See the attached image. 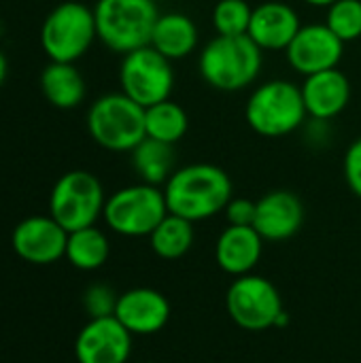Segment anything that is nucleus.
<instances>
[{"instance_id":"nucleus-1","label":"nucleus","mask_w":361,"mask_h":363,"mask_svg":"<svg viewBox=\"0 0 361 363\" xmlns=\"http://www.w3.org/2000/svg\"><path fill=\"white\" fill-rule=\"evenodd\" d=\"M164 198L168 213L196 223L226 211L232 200V181L215 164H189L172 172L164 185Z\"/></svg>"},{"instance_id":"nucleus-2","label":"nucleus","mask_w":361,"mask_h":363,"mask_svg":"<svg viewBox=\"0 0 361 363\" xmlns=\"http://www.w3.org/2000/svg\"><path fill=\"white\" fill-rule=\"evenodd\" d=\"M262 49L245 36H215L198 57V70L206 85L219 91H240L262 72Z\"/></svg>"},{"instance_id":"nucleus-3","label":"nucleus","mask_w":361,"mask_h":363,"mask_svg":"<svg viewBox=\"0 0 361 363\" xmlns=\"http://www.w3.org/2000/svg\"><path fill=\"white\" fill-rule=\"evenodd\" d=\"M245 119L257 136H289L309 119L302 89L287 79H272L257 85L245 104Z\"/></svg>"},{"instance_id":"nucleus-4","label":"nucleus","mask_w":361,"mask_h":363,"mask_svg":"<svg viewBox=\"0 0 361 363\" xmlns=\"http://www.w3.org/2000/svg\"><path fill=\"white\" fill-rule=\"evenodd\" d=\"M94 17L98 40L126 55L151 43L160 9L155 0H96Z\"/></svg>"},{"instance_id":"nucleus-5","label":"nucleus","mask_w":361,"mask_h":363,"mask_svg":"<svg viewBox=\"0 0 361 363\" xmlns=\"http://www.w3.org/2000/svg\"><path fill=\"white\" fill-rule=\"evenodd\" d=\"M85 125L96 145L115 153H130L147 138L145 108L123 91L104 94L91 102Z\"/></svg>"},{"instance_id":"nucleus-6","label":"nucleus","mask_w":361,"mask_h":363,"mask_svg":"<svg viewBox=\"0 0 361 363\" xmlns=\"http://www.w3.org/2000/svg\"><path fill=\"white\" fill-rule=\"evenodd\" d=\"M96 38L94 9L79 0L60 2L47 13L40 26V47L49 62L74 64L89 51Z\"/></svg>"},{"instance_id":"nucleus-7","label":"nucleus","mask_w":361,"mask_h":363,"mask_svg":"<svg viewBox=\"0 0 361 363\" xmlns=\"http://www.w3.org/2000/svg\"><path fill=\"white\" fill-rule=\"evenodd\" d=\"M166 215L168 204L164 198V189L149 183H136L121 187L106 198L102 219L109 230L119 236L149 238Z\"/></svg>"},{"instance_id":"nucleus-8","label":"nucleus","mask_w":361,"mask_h":363,"mask_svg":"<svg viewBox=\"0 0 361 363\" xmlns=\"http://www.w3.org/2000/svg\"><path fill=\"white\" fill-rule=\"evenodd\" d=\"M104 189L96 174L87 170H68L62 174L49 196V215L66 230L96 225L104 213Z\"/></svg>"},{"instance_id":"nucleus-9","label":"nucleus","mask_w":361,"mask_h":363,"mask_svg":"<svg viewBox=\"0 0 361 363\" xmlns=\"http://www.w3.org/2000/svg\"><path fill=\"white\" fill-rule=\"evenodd\" d=\"M119 85L121 91L143 108L164 102L174 89L172 62L151 45L130 51L119 64Z\"/></svg>"},{"instance_id":"nucleus-10","label":"nucleus","mask_w":361,"mask_h":363,"mask_svg":"<svg viewBox=\"0 0 361 363\" xmlns=\"http://www.w3.org/2000/svg\"><path fill=\"white\" fill-rule=\"evenodd\" d=\"M226 308L230 319L247 332H264L277 325L283 300L272 281L260 274L236 277L226 294Z\"/></svg>"},{"instance_id":"nucleus-11","label":"nucleus","mask_w":361,"mask_h":363,"mask_svg":"<svg viewBox=\"0 0 361 363\" xmlns=\"http://www.w3.org/2000/svg\"><path fill=\"white\" fill-rule=\"evenodd\" d=\"M68 232L51 215H32L21 219L13 234L11 247L15 255L34 266H49L66 255Z\"/></svg>"},{"instance_id":"nucleus-12","label":"nucleus","mask_w":361,"mask_h":363,"mask_svg":"<svg viewBox=\"0 0 361 363\" xmlns=\"http://www.w3.org/2000/svg\"><path fill=\"white\" fill-rule=\"evenodd\" d=\"M343 53L345 43L326 23L302 26L289 43V47L285 49L291 68L304 77L338 68Z\"/></svg>"},{"instance_id":"nucleus-13","label":"nucleus","mask_w":361,"mask_h":363,"mask_svg":"<svg viewBox=\"0 0 361 363\" xmlns=\"http://www.w3.org/2000/svg\"><path fill=\"white\" fill-rule=\"evenodd\" d=\"M132 334L115 319H89L74 340L79 363H128L132 355Z\"/></svg>"},{"instance_id":"nucleus-14","label":"nucleus","mask_w":361,"mask_h":363,"mask_svg":"<svg viewBox=\"0 0 361 363\" xmlns=\"http://www.w3.org/2000/svg\"><path fill=\"white\" fill-rule=\"evenodd\" d=\"M115 319L132 336H153L170 321V302L157 289L134 287L119 296Z\"/></svg>"},{"instance_id":"nucleus-15","label":"nucleus","mask_w":361,"mask_h":363,"mask_svg":"<svg viewBox=\"0 0 361 363\" xmlns=\"http://www.w3.org/2000/svg\"><path fill=\"white\" fill-rule=\"evenodd\" d=\"M302 223H304V206L296 194L287 189H274L257 200L253 228L260 232L264 240L270 242L289 240L300 232Z\"/></svg>"},{"instance_id":"nucleus-16","label":"nucleus","mask_w":361,"mask_h":363,"mask_svg":"<svg viewBox=\"0 0 361 363\" xmlns=\"http://www.w3.org/2000/svg\"><path fill=\"white\" fill-rule=\"evenodd\" d=\"M302 28L296 9L283 0H264L253 9L249 38L262 51H285Z\"/></svg>"},{"instance_id":"nucleus-17","label":"nucleus","mask_w":361,"mask_h":363,"mask_svg":"<svg viewBox=\"0 0 361 363\" xmlns=\"http://www.w3.org/2000/svg\"><path fill=\"white\" fill-rule=\"evenodd\" d=\"M300 89L311 119L330 121L338 117L351 102V83L347 74L338 68L304 77Z\"/></svg>"},{"instance_id":"nucleus-18","label":"nucleus","mask_w":361,"mask_h":363,"mask_svg":"<svg viewBox=\"0 0 361 363\" xmlns=\"http://www.w3.org/2000/svg\"><path fill=\"white\" fill-rule=\"evenodd\" d=\"M264 253V238L253 225H228L215 242V262L230 277L251 274Z\"/></svg>"},{"instance_id":"nucleus-19","label":"nucleus","mask_w":361,"mask_h":363,"mask_svg":"<svg viewBox=\"0 0 361 363\" xmlns=\"http://www.w3.org/2000/svg\"><path fill=\"white\" fill-rule=\"evenodd\" d=\"M198 38V26L189 15L181 11H170L160 13L149 45L170 62H177L196 51Z\"/></svg>"},{"instance_id":"nucleus-20","label":"nucleus","mask_w":361,"mask_h":363,"mask_svg":"<svg viewBox=\"0 0 361 363\" xmlns=\"http://www.w3.org/2000/svg\"><path fill=\"white\" fill-rule=\"evenodd\" d=\"M40 91L51 106L70 111L85 100L87 85L74 64L49 62L40 72Z\"/></svg>"},{"instance_id":"nucleus-21","label":"nucleus","mask_w":361,"mask_h":363,"mask_svg":"<svg viewBox=\"0 0 361 363\" xmlns=\"http://www.w3.org/2000/svg\"><path fill=\"white\" fill-rule=\"evenodd\" d=\"M130 155L134 172L140 177V183L160 187L166 185V181L174 172V145L145 138L130 151Z\"/></svg>"},{"instance_id":"nucleus-22","label":"nucleus","mask_w":361,"mask_h":363,"mask_svg":"<svg viewBox=\"0 0 361 363\" xmlns=\"http://www.w3.org/2000/svg\"><path fill=\"white\" fill-rule=\"evenodd\" d=\"M109 255H111V242L100 228L89 225L83 230L68 232L64 257L70 262L72 268L83 272H94L106 264Z\"/></svg>"},{"instance_id":"nucleus-23","label":"nucleus","mask_w":361,"mask_h":363,"mask_svg":"<svg viewBox=\"0 0 361 363\" xmlns=\"http://www.w3.org/2000/svg\"><path fill=\"white\" fill-rule=\"evenodd\" d=\"M189 130V117L187 111L172 102L170 98L164 102H157L149 108H145V134L147 138L177 145Z\"/></svg>"},{"instance_id":"nucleus-24","label":"nucleus","mask_w":361,"mask_h":363,"mask_svg":"<svg viewBox=\"0 0 361 363\" xmlns=\"http://www.w3.org/2000/svg\"><path fill=\"white\" fill-rule=\"evenodd\" d=\"M194 223L168 213L160 225L151 232L149 242L151 249L157 257L162 259H181L183 255L189 253V249L194 247Z\"/></svg>"},{"instance_id":"nucleus-25","label":"nucleus","mask_w":361,"mask_h":363,"mask_svg":"<svg viewBox=\"0 0 361 363\" xmlns=\"http://www.w3.org/2000/svg\"><path fill=\"white\" fill-rule=\"evenodd\" d=\"M253 9L247 0H219L213 9V28L217 36L249 34Z\"/></svg>"},{"instance_id":"nucleus-26","label":"nucleus","mask_w":361,"mask_h":363,"mask_svg":"<svg viewBox=\"0 0 361 363\" xmlns=\"http://www.w3.org/2000/svg\"><path fill=\"white\" fill-rule=\"evenodd\" d=\"M343 43L357 40L361 36V0H336L328 9L323 21Z\"/></svg>"},{"instance_id":"nucleus-27","label":"nucleus","mask_w":361,"mask_h":363,"mask_svg":"<svg viewBox=\"0 0 361 363\" xmlns=\"http://www.w3.org/2000/svg\"><path fill=\"white\" fill-rule=\"evenodd\" d=\"M119 296L113 291V287L104 283H94L83 291V308L89 315V319H102V317H115Z\"/></svg>"},{"instance_id":"nucleus-28","label":"nucleus","mask_w":361,"mask_h":363,"mask_svg":"<svg viewBox=\"0 0 361 363\" xmlns=\"http://www.w3.org/2000/svg\"><path fill=\"white\" fill-rule=\"evenodd\" d=\"M343 172H345V181L349 185V189L361 198V136L357 140L351 143V147L345 153L343 160Z\"/></svg>"},{"instance_id":"nucleus-29","label":"nucleus","mask_w":361,"mask_h":363,"mask_svg":"<svg viewBox=\"0 0 361 363\" xmlns=\"http://www.w3.org/2000/svg\"><path fill=\"white\" fill-rule=\"evenodd\" d=\"M255 208H257V202L249 198H232L223 211L228 225H253Z\"/></svg>"},{"instance_id":"nucleus-30","label":"nucleus","mask_w":361,"mask_h":363,"mask_svg":"<svg viewBox=\"0 0 361 363\" xmlns=\"http://www.w3.org/2000/svg\"><path fill=\"white\" fill-rule=\"evenodd\" d=\"M306 2L309 6H317V9H330L336 0H302Z\"/></svg>"},{"instance_id":"nucleus-31","label":"nucleus","mask_w":361,"mask_h":363,"mask_svg":"<svg viewBox=\"0 0 361 363\" xmlns=\"http://www.w3.org/2000/svg\"><path fill=\"white\" fill-rule=\"evenodd\" d=\"M6 72H9V64H6L4 53L0 51V85H2V83H4V79H6Z\"/></svg>"},{"instance_id":"nucleus-32","label":"nucleus","mask_w":361,"mask_h":363,"mask_svg":"<svg viewBox=\"0 0 361 363\" xmlns=\"http://www.w3.org/2000/svg\"><path fill=\"white\" fill-rule=\"evenodd\" d=\"M287 323H289V315L283 311V313H281V317L277 319V325H274V328H285Z\"/></svg>"}]
</instances>
